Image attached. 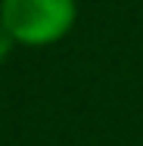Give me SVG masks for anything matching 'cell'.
Listing matches in <instances>:
<instances>
[{"label":"cell","mask_w":143,"mask_h":146,"mask_svg":"<svg viewBox=\"0 0 143 146\" xmlns=\"http://www.w3.org/2000/svg\"><path fill=\"white\" fill-rule=\"evenodd\" d=\"M9 40H13V37H9V34H6V31L0 28V59L6 56V53H9Z\"/></svg>","instance_id":"cell-2"},{"label":"cell","mask_w":143,"mask_h":146,"mask_svg":"<svg viewBox=\"0 0 143 146\" xmlns=\"http://www.w3.org/2000/svg\"><path fill=\"white\" fill-rule=\"evenodd\" d=\"M75 22L72 0H3L0 28L22 44H50L59 40Z\"/></svg>","instance_id":"cell-1"}]
</instances>
